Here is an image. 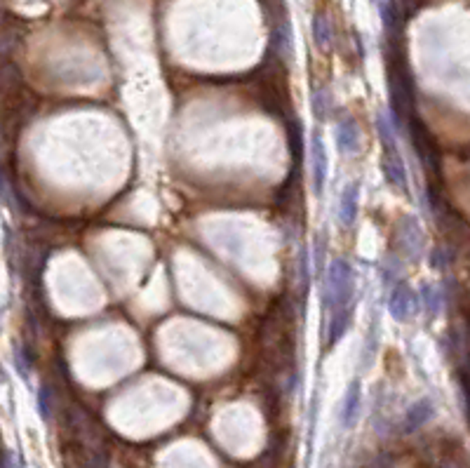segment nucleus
<instances>
[{"instance_id":"obj_2","label":"nucleus","mask_w":470,"mask_h":468,"mask_svg":"<svg viewBox=\"0 0 470 468\" xmlns=\"http://www.w3.org/2000/svg\"><path fill=\"white\" fill-rule=\"evenodd\" d=\"M379 134L383 141V170L393 186L405 191L407 188V172L398 153V146L393 141V122L386 120V115H379Z\"/></svg>"},{"instance_id":"obj_7","label":"nucleus","mask_w":470,"mask_h":468,"mask_svg":"<svg viewBox=\"0 0 470 468\" xmlns=\"http://www.w3.org/2000/svg\"><path fill=\"white\" fill-rule=\"evenodd\" d=\"M337 146L343 156H348L357 149V125L350 118L339 120L337 125Z\"/></svg>"},{"instance_id":"obj_1","label":"nucleus","mask_w":470,"mask_h":468,"mask_svg":"<svg viewBox=\"0 0 470 468\" xmlns=\"http://www.w3.org/2000/svg\"><path fill=\"white\" fill-rule=\"evenodd\" d=\"M355 273L350 264L337 259L327 273V311H330V344H337L350 328Z\"/></svg>"},{"instance_id":"obj_5","label":"nucleus","mask_w":470,"mask_h":468,"mask_svg":"<svg viewBox=\"0 0 470 468\" xmlns=\"http://www.w3.org/2000/svg\"><path fill=\"white\" fill-rule=\"evenodd\" d=\"M357 202H360V184H348L343 188L341 198H339V219L346 229H350L355 224L357 217Z\"/></svg>"},{"instance_id":"obj_3","label":"nucleus","mask_w":470,"mask_h":468,"mask_svg":"<svg viewBox=\"0 0 470 468\" xmlns=\"http://www.w3.org/2000/svg\"><path fill=\"white\" fill-rule=\"evenodd\" d=\"M388 311H391V316L395 320H400V323H407V320L414 316V311H416V297H414V292L407 282H395L393 285L391 299H388Z\"/></svg>"},{"instance_id":"obj_8","label":"nucleus","mask_w":470,"mask_h":468,"mask_svg":"<svg viewBox=\"0 0 470 468\" xmlns=\"http://www.w3.org/2000/svg\"><path fill=\"white\" fill-rule=\"evenodd\" d=\"M357 410H360V384L352 381V384L348 386V391H346L343 408H341L343 426H352V421H355V417H357Z\"/></svg>"},{"instance_id":"obj_4","label":"nucleus","mask_w":470,"mask_h":468,"mask_svg":"<svg viewBox=\"0 0 470 468\" xmlns=\"http://www.w3.org/2000/svg\"><path fill=\"white\" fill-rule=\"evenodd\" d=\"M311 153H313V184H315V193L323 195L325 184H327V170H330V160H327V151H325L323 137H320L318 132L313 134Z\"/></svg>"},{"instance_id":"obj_6","label":"nucleus","mask_w":470,"mask_h":468,"mask_svg":"<svg viewBox=\"0 0 470 468\" xmlns=\"http://www.w3.org/2000/svg\"><path fill=\"white\" fill-rule=\"evenodd\" d=\"M430 417H432V403H430L428 398L419 400V403H414L412 408H410V412H407V417H405V430H407V433H412V430L421 428Z\"/></svg>"},{"instance_id":"obj_10","label":"nucleus","mask_w":470,"mask_h":468,"mask_svg":"<svg viewBox=\"0 0 470 468\" xmlns=\"http://www.w3.org/2000/svg\"><path fill=\"white\" fill-rule=\"evenodd\" d=\"M330 97L325 95V92H315V99H313V108L315 113H318V118H327V113H330Z\"/></svg>"},{"instance_id":"obj_9","label":"nucleus","mask_w":470,"mask_h":468,"mask_svg":"<svg viewBox=\"0 0 470 468\" xmlns=\"http://www.w3.org/2000/svg\"><path fill=\"white\" fill-rule=\"evenodd\" d=\"M313 38L318 42L320 47H327L332 40V29H330V22L325 19L323 15H315L313 19Z\"/></svg>"}]
</instances>
